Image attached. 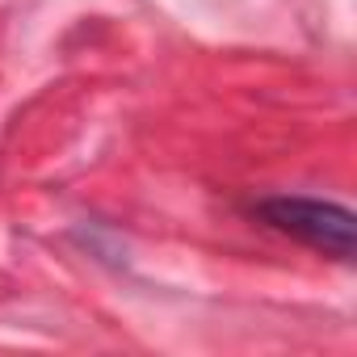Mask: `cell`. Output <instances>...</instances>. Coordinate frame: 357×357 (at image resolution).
I'll return each instance as SVG.
<instances>
[{"instance_id": "1", "label": "cell", "mask_w": 357, "mask_h": 357, "mask_svg": "<svg viewBox=\"0 0 357 357\" xmlns=\"http://www.w3.org/2000/svg\"><path fill=\"white\" fill-rule=\"evenodd\" d=\"M261 219L269 227H278L282 236L303 240L307 248H319L336 261L353 257L357 244V219L353 211L336 206V202H319V198H269L257 206Z\"/></svg>"}]
</instances>
